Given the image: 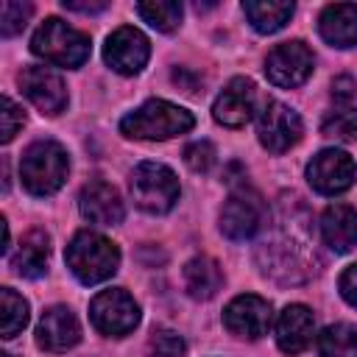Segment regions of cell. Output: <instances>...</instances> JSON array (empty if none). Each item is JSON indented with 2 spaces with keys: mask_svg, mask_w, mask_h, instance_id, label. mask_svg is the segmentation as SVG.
Segmentation results:
<instances>
[{
  "mask_svg": "<svg viewBox=\"0 0 357 357\" xmlns=\"http://www.w3.org/2000/svg\"><path fill=\"white\" fill-rule=\"evenodd\" d=\"M271 304L254 293H243L237 298H231L223 310V324L231 335L237 337H248V340H257L268 332L271 326Z\"/></svg>",
  "mask_w": 357,
  "mask_h": 357,
  "instance_id": "obj_12",
  "label": "cell"
},
{
  "mask_svg": "<svg viewBox=\"0 0 357 357\" xmlns=\"http://www.w3.org/2000/svg\"><path fill=\"white\" fill-rule=\"evenodd\" d=\"M318 357H357V329L351 324L326 326L318 340Z\"/></svg>",
  "mask_w": 357,
  "mask_h": 357,
  "instance_id": "obj_23",
  "label": "cell"
},
{
  "mask_svg": "<svg viewBox=\"0 0 357 357\" xmlns=\"http://www.w3.org/2000/svg\"><path fill=\"white\" fill-rule=\"evenodd\" d=\"M20 89L42 114H59L67 106V86L53 67L28 64L20 73Z\"/></svg>",
  "mask_w": 357,
  "mask_h": 357,
  "instance_id": "obj_11",
  "label": "cell"
},
{
  "mask_svg": "<svg viewBox=\"0 0 357 357\" xmlns=\"http://www.w3.org/2000/svg\"><path fill=\"white\" fill-rule=\"evenodd\" d=\"M321 237L337 254L351 251L357 245V212L349 204L326 206L321 215Z\"/></svg>",
  "mask_w": 357,
  "mask_h": 357,
  "instance_id": "obj_19",
  "label": "cell"
},
{
  "mask_svg": "<svg viewBox=\"0 0 357 357\" xmlns=\"http://www.w3.org/2000/svg\"><path fill=\"white\" fill-rule=\"evenodd\" d=\"M33 14V6L31 3H17V0H6L0 6V33L8 39L14 33H20L28 22V17Z\"/></svg>",
  "mask_w": 357,
  "mask_h": 357,
  "instance_id": "obj_27",
  "label": "cell"
},
{
  "mask_svg": "<svg viewBox=\"0 0 357 357\" xmlns=\"http://www.w3.org/2000/svg\"><path fill=\"white\" fill-rule=\"evenodd\" d=\"M47 257H50V237L39 229L28 231L20 243V251L11 257V268L20 276L28 279H39L47 271Z\"/></svg>",
  "mask_w": 357,
  "mask_h": 357,
  "instance_id": "obj_20",
  "label": "cell"
},
{
  "mask_svg": "<svg viewBox=\"0 0 357 357\" xmlns=\"http://www.w3.org/2000/svg\"><path fill=\"white\" fill-rule=\"evenodd\" d=\"M78 340H81V326H78L75 315L67 307L56 304V307H50V310L42 312L39 326H36V343H39V349L59 354V351L73 349Z\"/></svg>",
  "mask_w": 357,
  "mask_h": 357,
  "instance_id": "obj_15",
  "label": "cell"
},
{
  "mask_svg": "<svg viewBox=\"0 0 357 357\" xmlns=\"http://www.w3.org/2000/svg\"><path fill=\"white\" fill-rule=\"evenodd\" d=\"M223 284V271L212 257H195L184 265V287L192 298H212Z\"/></svg>",
  "mask_w": 357,
  "mask_h": 357,
  "instance_id": "obj_21",
  "label": "cell"
},
{
  "mask_svg": "<svg viewBox=\"0 0 357 357\" xmlns=\"http://www.w3.org/2000/svg\"><path fill=\"white\" fill-rule=\"evenodd\" d=\"M22 123H25L22 109L8 95H3V134H0V139L3 142H11L17 137V131L22 128Z\"/></svg>",
  "mask_w": 357,
  "mask_h": 357,
  "instance_id": "obj_30",
  "label": "cell"
},
{
  "mask_svg": "<svg viewBox=\"0 0 357 357\" xmlns=\"http://www.w3.org/2000/svg\"><path fill=\"white\" fill-rule=\"evenodd\" d=\"M151 357H184V340L173 329H153L148 340Z\"/></svg>",
  "mask_w": 357,
  "mask_h": 357,
  "instance_id": "obj_28",
  "label": "cell"
},
{
  "mask_svg": "<svg viewBox=\"0 0 357 357\" xmlns=\"http://www.w3.org/2000/svg\"><path fill=\"white\" fill-rule=\"evenodd\" d=\"M354 95H357V84H354V78L340 75V78L332 81V98H335L337 103H346V100H351Z\"/></svg>",
  "mask_w": 357,
  "mask_h": 357,
  "instance_id": "obj_32",
  "label": "cell"
},
{
  "mask_svg": "<svg viewBox=\"0 0 357 357\" xmlns=\"http://www.w3.org/2000/svg\"><path fill=\"white\" fill-rule=\"evenodd\" d=\"M78 209L89 223H98V226H114L123 220V212H126L120 192L106 181L84 184V190L78 195Z\"/></svg>",
  "mask_w": 357,
  "mask_h": 357,
  "instance_id": "obj_17",
  "label": "cell"
},
{
  "mask_svg": "<svg viewBox=\"0 0 357 357\" xmlns=\"http://www.w3.org/2000/svg\"><path fill=\"white\" fill-rule=\"evenodd\" d=\"M265 223H268V204L251 187L234 190L220 209V231L234 243L251 240Z\"/></svg>",
  "mask_w": 357,
  "mask_h": 357,
  "instance_id": "obj_6",
  "label": "cell"
},
{
  "mask_svg": "<svg viewBox=\"0 0 357 357\" xmlns=\"http://www.w3.org/2000/svg\"><path fill=\"white\" fill-rule=\"evenodd\" d=\"M321 131L326 137H335V139H349V142H357V109H340V112H332Z\"/></svg>",
  "mask_w": 357,
  "mask_h": 357,
  "instance_id": "obj_26",
  "label": "cell"
},
{
  "mask_svg": "<svg viewBox=\"0 0 357 357\" xmlns=\"http://www.w3.org/2000/svg\"><path fill=\"white\" fill-rule=\"evenodd\" d=\"M67 11H81V14H95V11H103L106 3H75V0H64L61 3Z\"/></svg>",
  "mask_w": 357,
  "mask_h": 357,
  "instance_id": "obj_33",
  "label": "cell"
},
{
  "mask_svg": "<svg viewBox=\"0 0 357 357\" xmlns=\"http://www.w3.org/2000/svg\"><path fill=\"white\" fill-rule=\"evenodd\" d=\"M301 131H304L301 117L279 100H268L265 109L259 112L257 137L262 148H268L271 153H284L287 148H293L301 139Z\"/></svg>",
  "mask_w": 357,
  "mask_h": 357,
  "instance_id": "obj_10",
  "label": "cell"
},
{
  "mask_svg": "<svg viewBox=\"0 0 357 357\" xmlns=\"http://www.w3.org/2000/svg\"><path fill=\"white\" fill-rule=\"evenodd\" d=\"M89 36L59 17H47L31 36V50L56 67H81L89 59Z\"/></svg>",
  "mask_w": 357,
  "mask_h": 357,
  "instance_id": "obj_4",
  "label": "cell"
},
{
  "mask_svg": "<svg viewBox=\"0 0 357 357\" xmlns=\"http://www.w3.org/2000/svg\"><path fill=\"white\" fill-rule=\"evenodd\" d=\"M357 178L354 159L340 148H326L312 156L307 165V181L321 195H340L346 192Z\"/></svg>",
  "mask_w": 357,
  "mask_h": 357,
  "instance_id": "obj_9",
  "label": "cell"
},
{
  "mask_svg": "<svg viewBox=\"0 0 357 357\" xmlns=\"http://www.w3.org/2000/svg\"><path fill=\"white\" fill-rule=\"evenodd\" d=\"M192 126L195 117L167 100H148L120 120V131L131 139H170L187 134Z\"/></svg>",
  "mask_w": 357,
  "mask_h": 357,
  "instance_id": "obj_3",
  "label": "cell"
},
{
  "mask_svg": "<svg viewBox=\"0 0 357 357\" xmlns=\"http://www.w3.org/2000/svg\"><path fill=\"white\" fill-rule=\"evenodd\" d=\"M243 14L259 33H273L284 28V22L293 17V3L287 0H245Z\"/></svg>",
  "mask_w": 357,
  "mask_h": 357,
  "instance_id": "obj_22",
  "label": "cell"
},
{
  "mask_svg": "<svg viewBox=\"0 0 357 357\" xmlns=\"http://www.w3.org/2000/svg\"><path fill=\"white\" fill-rule=\"evenodd\" d=\"M315 315L304 304H287L276 318V343L284 354H298L312 343Z\"/></svg>",
  "mask_w": 357,
  "mask_h": 357,
  "instance_id": "obj_16",
  "label": "cell"
},
{
  "mask_svg": "<svg viewBox=\"0 0 357 357\" xmlns=\"http://www.w3.org/2000/svg\"><path fill=\"white\" fill-rule=\"evenodd\" d=\"M137 14L156 31H176L181 22V3L173 0H153V3H137Z\"/></svg>",
  "mask_w": 357,
  "mask_h": 357,
  "instance_id": "obj_24",
  "label": "cell"
},
{
  "mask_svg": "<svg viewBox=\"0 0 357 357\" xmlns=\"http://www.w3.org/2000/svg\"><path fill=\"white\" fill-rule=\"evenodd\" d=\"M148 56H151L148 39H145L137 28H131V25L117 28V31L106 39V45H103V59H106V64H109L114 73H120V75H134V73H139V70L145 67Z\"/></svg>",
  "mask_w": 357,
  "mask_h": 357,
  "instance_id": "obj_13",
  "label": "cell"
},
{
  "mask_svg": "<svg viewBox=\"0 0 357 357\" xmlns=\"http://www.w3.org/2000/svg\"><path fill=\"white\" fill-rule=\"evenodd\" d=\"M178 178L162 162H139L131 173V198L142 212L165 215L178 201Z\"/></svg>",
  "mask_w": 357,
  "mask_h": 357,
  "instance_id": "obj_5",
  "label": "cell"
},
{
  "mask_svg": "<svg viewBox=\"0 0 357 357\" xmlns=\"http://www.w3.org/2000/svg\"><path fill=\"white\" fill-rule=\"evenodd\" d=\"M0 307H3V312H0L3 337H14L28 324V301L22 296H17L11 287H3L0 290Z\"/></svg>",
  "mask_w": 357,
  "mask_h": 357,
  "instance_id": "obj_25",
  "label": "cell"
},
{
  "mask_svg": "<svg viewBox=\"0 0 357 357\" xmlns=\"http://www.w3.org/2000/svg\"><path fill=\"white\" fill-rule=\"evenodd\" d=\"M340 296H343L351 307H357V262L349 265V268L340 273Z\"/></svg>",
  "mask_w": 357,
  "mask_h": 357,
  "instance_id": "obj_31",
  "label": "cell"
},
{
  "mask_svg": "<svg viewBox=\"0 0 357 357\" xmlns=\"http://www.w3.org/2000/svg\"><path fill=\"white\" fill-rule=\"evenodd\" d=\"M254 103H257V89L254 81L248 78H231L220 95L212 103V117L226 126V128H240L251 120L254 114Z\"/></svg>",
  "mask_w": 357,
  "mask_h": 357,
  "instance_id": "obj_14",
  "label": "cell"
},
{
  "mask_svg": "<svg viewBox=\"0 0 357 357\" xmlns=\"http://www.w3.org/2000/svg\"><path fill=\"white\" fill-rule=\"evenodd\" d=\"M67 170H70L67 151L53 139H39V142L28 145L22 153V162H20L22 187L36 198H45V195H53L56 190H61Z\"/></svg>",
  "mask_w": 357,
  "mask_h": 357,
  "instance_id": "obj_2",
  "label": "cell"
},
{
  "mask_svg": "<svg viewBox=\"0 0 357 357\" xmlns=\"http://www.w3.org/2000/svg\"><path fill=\"white\" fill-rule=\"evenodd\" d=\"M312 50L293 39V42H282L276 45L268 59H265V75L273 86H282V89H293V86H301L310 75H312Z\"/></svg>",
  "mask_w": 357,
  "mask_h": 357,
  "instance_id": "obj_8",
  "label": "cell"
},
{
  "mask_svg": "<svg viewBox=\"0 0 357 357\" xmlns=\"http://www.w3.org/2000/svg\"><path fill=\"white\" fill-rule=\"evenodd\" d=\"M89 318L98 332L123 337L139 324V304L120 287L100 290L89 304Z\"/></svg>",
  "mask_w": 357,
  "mask_h": 357,
  "instance_id": "obj_7",
  "label": "cell"
},
{
  "mask_svg": "<svg viewBox=\"0 0 357 357\" xmlns=\"http://www.w3.org/2000/svg\"><path fill=\"white\" fill-rule=\"evenodd\" d=\"M215 145L212 142H206V139H195V142H190L187 148H184V162H187V167L190 170H195V173H206L212 165H215Z\"/></svg>",
  "mask_w": 357,
  "mask_h": 357,
  "instance_id": "obj_29",
  "label": "cell"
},
{
  "mask_svg": "<svg viewBox=\"0 0 357 357\" xmlns=\"http://www.w3.org/2000/svg\"><path fill=\"white\" fill-rule=\"evenodd\" d=\"M3 357H11V354H3Z\"/></svg>",
  "mask_w": 357,
  "mask_h": 357,
  "instance_id": "obj_34",
  "label": "cell"
},
{
  "mask_svg": "<svg viewBox=\"0 0 357 357\" xmlns=\"http://www.w3.org/2000/svg\"><path fill=\"white\" fill-rule=\"evenodd\" d=\"M318 33L332 47H354L357 45V6L354 3H332L318 17Z\"/></svg>",
  "mask_w": 357,
  "mask_h": 357,
  "instance_id": "obj_18",
  "label": "cell"
},
{
  "mask_svg": "<svg viewBox=\"0 0 357 357\" xmlns=\"http://www.w3.org/2000/svg\"><path fill=\"white\" fill-rule=\"evenodd\" d=\"M67 268L81 284H98L117 273L120 268V251L112 240H106L98 231H78L64 251Z\"/></svg>",
  "mask_w": 357,
  "mask_h": 357,
  "instance_id": "obj_1",
  "label": "cell"
}]
</instances>
